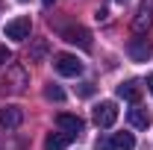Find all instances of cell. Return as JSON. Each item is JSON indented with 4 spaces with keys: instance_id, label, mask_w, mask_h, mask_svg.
Wrapping results in <instances>:
<instances>
[{
    "instance_id": "4",
    "label": "cell",
    "mask_w": 153,
    "mask_h": 150,
    "mask_svg": "<svg viewBox=\"0 0 153 150\" xmlns=\"http://www.w3.org/2000/svg\"><path fill=\"white\" fill-rule=\"evenodd\" d=\"M127 53H130V59H133V62H147V59H150V53H153L150 38L135 36L133 41H130V47H127Z\"/></svg>"
},
{
    "instance_id": "17",
    "label": "cell",
    "mask_w": 153,
    "mask_h": 150,
    "mask_svg": "<svg viewBox=\"0 0 153 150\" xmlns=\"http://www.w3.org/2000/svg\"><path fill=\"white\" fill-rule=\"evenodd\" d=\"M44 53H47V44H44V41H38L36 47H33V59H41Z\"/></svg>"
},
{
    "instance_id": "20",
    "label": "cell",
    "mask_w": 153,
    "mask_h": 150,
    "mask_svg": "<svg viewBox=\"0 0 153 150\" xmlns=\"http://www.w3.org/2000/svg\"><path fill=\"white\" fill-rule=\"evenodd\" d=\"M41 3H44V6H50V3H56V0H41Z\"/></svg>"
},
{
    "instance_id": "11",
    "label": "cell",
    "mask_w": 153,
    "mask_h": 150,
    "mask_svg": "<svg viewBox=\"0 0 153 150\" xmlns=\"http://www.w3.org/2000/svg\"><path fill=\"white\" fill-rule=\"evenodd\" d=\"M118 97L121 100H130V103H138V97H141V88H138V82H121L118 85Z\"/></svg>"
},
{
    "instance_id": "10",
    "label": "cell",
    "mask_w": 153,
    "mask_h": 150,
    "mask_svg": "<svg viewBox=\"0 0 153 150\" xmlns=\"http://www.w3.org/2000/svg\"><path fill=\"white\" fill-rule=\"evenodd\" d=\"M127 121L133 124L135 130H147V127H150V112H147V109H141V106H135V109L127 112Z\"/></svg>"
},
{
    "instance_id": "2",
    "label": "cell",
    "mask_w": 153,
    "mask_h": 150,
    "mask_svg": "<svg viewBox=\"0 0 153 150\" xmlns=\"http://www.w3.org/2000/svg\"><path fill=\"white\" fill-rule=\"evenodd\" d=\"M115 121H118V106H115V100H100L94 106V124L103 127V130H109Z\"/></svg>"
},
{
    "instance_id": "7",
    "label": "cell",
    "mask_w": 153,
    "mask_h": 150,
    "mask_svg": "<svg viewBox=\"0 0 153 150\" xmlns=\"http://www.w3.org/2000/svg\"><path fill=\"white\" fill-rule=\"evenodd\" d=\"M30 30H33V24L30 18H12L6 24V38H15V41H24V38H30Z\"/></svg>"
},
{
    "instance_id": "8",
    "label": "cell",
    "mask_w": 153,
    "mask_h": 150,
    "mask_svg": "<svg viewBox=\"0 0 153 150\" xmlns=\"http://www.w3.org/2000/svg\"><path fill=\"white\" fill-rule=\"evenodd\" d=\"M56 127H59L62 132H71V135H79L85 124H82V118H79V115H68V112H62V115H56Z\"/></svg>"
},
{
    "instance_id": "13",
    "label": "cell",
    "mask_w": 153,
    "mask_h": 150,
    "mask_svg": "<svg viewBox=\"0 0 153 150\" xmlns=\"http://www.w3.org/2000/svg\"><path fill=\"white\" fill-rule=\"evenodd\" d=\"M44 97H47V100H65V91H62L59 85H53V82H50V85L44 88Z\"/></svg>"
},
{
    "instance_id": "18",
    "label": "cell",
    "mask_w": 153,
    "mask_h": 150,
    "mask_svg": "<svg viewBox=\"0 0 153 150\" xmlns=\"http://www.w3.org/2000/svg\"><path fill=\"white\" fill-rule=\"evenodd\" d=\"M12 62V50L9 47H0V65H9Z\"/></svg>"
},
{
    "instance_id": "5",
    "label": "cell",
    "mask_w": 153,
    "mask_h": 150,
    "mask_svg": "<svg viewBox=\"0 0 153 150\" xmlns=\"http://www.w3.org/2000/svg\"><path fill=\"white\" fill-rule=\"evenodd\" d=\"M21 124H24V109L21 106L12 103V106H3L0 109V127L3 130H18Z\"/></svg>"
},
{
    "instance_id": "1",
    "label": "cell",
    "mask_w": 153,
    "mask_h": 150,
    "mask_svg": "<svg viewBox=\"0 0 153 150\" xmlns=\"http://www.w3.org/2000/svg\"><path fill=\"white\" fill-rule=\"evenodd\" d=\"M53 68H56V74L62 76H79L82 74V62L71 53H56L53 56Z\"/></svg>"
},
{
    "instance_id": "6",
    "label": "cell",
    "mask_w": 153,
    "mask_h": 150,
    "mask_svg": "<svg viewBox=\"0 0 153 150\" xmlns=\"http://www.w3.org/2000/svg\"><path fill=\"white\" fill-rule=\"evenodd\" d=\"M150 24H153V0H144L141 9H138V15H135V21H133L135 36H144L150 30Z\"/></svg>"
},
{
    "instance_id": "9",
    "label": "cell",
    "mask_w": 153,
    "mask_h": 150,
    "mask_svg": "<svg viewBox=\"0 0 153 150\" xmlns=\"http://www.w3.org/2000/svg\"><path fill=\"white\" fill-rule=\"evenodd\" d=\"M74 138H76V135H71V132H47V138H44V150H65Z\"/></svg>"
},
{
    "instance_id": "16",
    "label": "cell",
    "mask_w": 153,
    "mask_h": 150,
    "mask_svg": "<svg viewBox=\"0 0 153 150\" xmlns=\"http://www.w3.org/2000/svg\"><path fill=\"white\" fill-rule=\"evenodd\" d=\"M76 91H79V97H91V94H94V85H91V82H82Z\"/></svg>"
},
{
    "instance_id": "19",
    "label": "cell",
    "mask_w": 153,
    "mask_h": 150,
    "mask_svg": "<svg viewBox=\"0 0 153 150\" xmlns=\"http://www.w3.org/2000/svg\"><path fill=\"white\" fill-rule=\"evenodd\" d=\"M147 91H150V94H153V74H150V76H147Z\"/></svg>"
},
{
    "instance_id": "21",
    "label": "cell",
    "mask_w": 153,
    "mask_h": 150,
    "mask_svg": "<svg viewBox=\"0 0 153 150\" xmlns=\"http://www.w3.org/2000/svg\"><path fill=\"white\" fill-rule=\"evenodd\" d=\"M115 3H127V0H115Z\"/></svg>"
},
{
    "instance_id": "3",
    "label": "cell",
    "mask_w": 153,
    "mask_h": 150,
    "mask_svg": "<svg viewBox=\"0 0 153 150\" xmlns=\"http://www.w3.org/2000/svg\"><path fill=\"white\" fill-rule=\"evenodd\" d=\"M62 38H65L68 44L82 47V50H91V33H88L85 27H79V24H74V27H65V30H62Z\"/></svg>"
},
{
    "instance_id": "14",
    "label": "cell",
    "mask_w": 153,
    "mask_h": 150,
    "mask_svg": "<svg viewBox=\"0 0 153 150\" xmlns=\"http://www.w3.org/2000/svg\"><path fill=\"white\" fill-rule=\"evenodd\" d=\"M9 76H12L15 88H24V85H27V74H24L21 68H12V71H9Z\"/></svg>"
},
{
    "instance_id": "12",
    "label": "cell",
    "mask_w": 153,
    "mask_h": 150,
    "mask_svg": "<svg viewBox=\"0 0 153 150\" xmlns=\"http://www.w3.org/2000/svg\"><path fill=\"white\" fill-rule=\"evenodd\" d=\"M112 144L115 147H124V150H133L135 147V138H133V132H118L112 138Z\"/></svg>"
},
{
    "instance_id": "15",
    "label": "cell",
    "mask_w": 153,
    "mask_h": 150,
    "mask_svg": "<svg viewBox=\"0 0 153 150\" xmlns=\"http://www.w3.org/2000/svg\"><path fill=\"white\" fill-rule=\"evenodd\" d=\"M94 147L97 150H115V144H112V138H103V135H100V138L94 141Z\"/></svg>"
}]
</instances>
